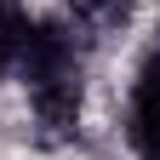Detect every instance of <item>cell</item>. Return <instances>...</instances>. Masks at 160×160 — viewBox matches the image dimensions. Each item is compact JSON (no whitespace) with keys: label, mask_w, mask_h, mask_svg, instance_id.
<instances>
[{"label":"cell","mask_w":160,"mask_h":160,"mask_svg":"<svg viewBox=\"0 0 160 160\" xmlns=\"http://www.w3.org/2000/svg\"><path fill=\"white\" fill-rule=\"evenodd\" d=\"M63 23L74 34H86V40H103V34H114L126 23V0H69Z\"/></svg>","instance_id":"277c9868"},{"label":"cell","mask_w":160,"mask_h":160,"mask_svg":"<svg viewBox=\"0 0 160 160\" xmlns=\"http://www.w3.org/2000/svg\"><path fill=\"white\" fill-rule=\"evenodd\" d=\"M17 80H23V97H29L34 120L52 137L74 132L80 103H86V52H80V34L63 17H34Z\"/></svg>","instance_id":"6da1fadb"},{"label":"cell","mask_w":160,"mask_h":160,"mask_svg":"<svg viewBox=\"0 0 160 160\" xmlns=\"http://www.w3.org/2000/svg\"><path fill=\"white\" fill-rule=\"evenodd\" d=\"M126 143L137 160H160V34L143 46L126 86Z\"/></svg>","instance_id":"7a4b0ae2"},{"label":"cell","mask_w":160,"mask_h":160,"mask_svg":"<svg viewBox=\"0 0 160 160\" xmlns=\"http://www.w3.org/2000/svg\"><path fill=\"white\" fill-rule=\"evenodd\" d=\"M29 29H34V17H29L23 0H0V80L17 74L23 46H29Z\"/></svg>","instance_id":"3957f363"}]
</instances>
